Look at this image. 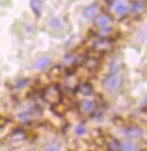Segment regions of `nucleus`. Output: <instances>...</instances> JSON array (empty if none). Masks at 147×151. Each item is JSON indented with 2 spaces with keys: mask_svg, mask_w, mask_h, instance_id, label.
<instances>
[{
  "mask_svg": "<svg viewBox=\"0 0 147 151\" xmlns=\"http://www.w3.org/2000/svg\"><path fill=\"white\" fill-rule=\"evenodd\" d=\"M86 126L84 125V124H79V125H77L76 127H75V133L76 134H78V135H83V134H85L86 133Z\"/></svg>",
  "mask_w": 147,
  "mask_h": 151,
  "instance_id": "ddd939ff",
  "label": "nucleus"
},
{
  "mask_svg": "<svg viewBox=\"0 0 147 151\" xmlns=\"http://www.w3.org/2000/svg\"><path fill=\"white\" fill-rule=\"evenodd\" d=\"M79 90H80V93L83 95H91L92 94V91H93V89L91 87V85L88 83H84L80 87H79Z\"/></svg>",
  "mask_w": 147,
  "mask_h": 151,
  "instance_id": "f8f14e48",
  "label": "nucleus"
},
{
  "mask_svg": "<svg viewBox=\"0 0 147 151\" xmlns=\"http://www.w3.org/2000/svg\"><path fill=\"white\" fill-rule=\"evenodd\" d=\"M144 9H145V4L143 1H138V2H136L133 6V10L131 12L134 14H140Z\"/></svg>",
  "mask_w": 147,
  "mask_h": 151,
  "instance_id": "9b49d317",
  "label": "nucleus"
},
{
  "mask_svg": "<svg viewBox=\"0 0 147 151\" xmlns=\"http://www.w3.org/2000/svg\"><path fill=\"white\" fill-rule=\"evenodd\" d=\"M113 10L119 16L126 15L127 12L129 10L128 0H115L114 5H113Z\"/></svg>",
  "mask_w": 147,
  "mask_h": 151,
  "instance_id": "f03ea898",
  "label": "nucleus"
},
{
  "mask_svg": "<svg viewBox=\"0 0 147 151\" xmlns=\"http://www.w3.org/2000/svg\"><path fill=\"white\" fill-rule=\"evenodd\" d=\"M50 61H51V59L50 57H48V55H44V57L40 58L36 63H35V69L38 70H43L45 69L49 64H50Z\"/></svg>",
  "mask_w": 147,
  "mask_h": 151,
  "instance_id": "20e7f679",
  "label": "nucleus"
},
{
  "mask_svg": "<svg viewBox=\"0 0 147 151\" xmlns=\"http://www.w3.org/2000/svg\"><path fill=\"white\" fill-rule=\"evenodd\" d=\"M18 117H19V120L22 121V122H27V121H30L31 119H32V116H31V115H30L28 113L20 114Z\"/></svg>",
  "mask_w": 147,
  "mask_h": 151,
  "instance_id": "4468645a",
  "label": "nucleus"
},
{
  "mask_svg": "<svg viewBox=\"0 0 147 151\" xmlns=\"http://www.w3.org/2000/svg\"><path fill=\"white\" fill-rule=\"evenodd\" d=\"M50 25H51L53 28H60V26L62 25V24H61V22L58 18H54L52 22H50Z\"/></svg>",
  "mask_w": 147,
  "mask_h": 151,
  "instance_id": "2eb2a0df",
  "label": "nucleus"
},
{
  "mask_svg": "<svg viewBox=\"0 0 147 151\" xmlns=\"http://www.w3.org/2000/svg\"><path fill=\"white\" fill-rule=\"evenodd\" d=\"M45 151H60V148L58 145H50L45 149Z\"/></svg>",
  "mask_w": 147,
  "mask_h": 151,
  "instance_id": "dca6fc26",
  "label": "nucleus"
},
{
  "mask_svg": "<svg viewBox=\"0 0 147 151\" xmlns=\"http://www.w3.org/2000/svg\"><path fill=\"white\" fill-rule=\"evenodd\" d=\"M126 135H128L129 138H134V139H139L143 135V131L141 129L137 127V126H133V127H129L128 130L126 131Z\"/></svg>",
  "mask_w": 147,
  "mask_h": 151,
  "instance_id": "39448f33",
  "label": "nucleus"
},
{
  "mask_svg": "<svg viewBox=\"0 0 147 151\" xmlns=\"http://www.w3.org/2000/svg\"><path fill=\"white\" fill-rule=\"evenodd\" d=\"M98 14V6L97 5H91L84 10V16L87 18H94Z\"/></svg>",
  "mask_w": 147,
  "mask_h": 151,
  "instance_id": "423d86ee",
  "label": "nucleus"
},
{
  "mask_svg": "<svg viewBox=\"0 0 147 151\" xmlns=\"http://www.w3.org/2000/svg\"><path fill=\"white\" fill-rule=\"evenodd\" d=\"M27 85V80H20V81H18V83H16V87H18V88H20V87H23V86H26Z\"/></svg>",
  "mask_w": 147,
  "mask_h": 151,
  "instance_id": "6ab92c4d",
  "label": "nucleus"
},
{
  "mask_svg": "<svg viewBox=\"0 0 147 151\" xmlns=\"http://www.w3.org/2000/svg\"><path fill=\"white\" fill-rule=\"evenodd\" d=\"M94 107H95V104L92 101H83L80 103V109L86 114L92 113L94 111Z\"/></svg>",
  "mask_w": 147,
  "mask_h": 151,
  "instance_id": "0eeeda50",
  "label": "nucleus"
},
{
  "mask_svg": "<svg viewBox=\"0 0 147 151\" xmlns=\"http://www.w3.org/2000/svg\"><path fill=\"white\" fill-rule=\"evenodd\" d=\"M30 5H31V8L33 9V12L36 15L41 14V10H42V0H31Z\"/></svg>",
  "mask_w": 147,
  "mask_h": 151,
  "instance_id": "6e6552de",
  "label": "nucleus"
},
{
  "mask_svg": "<svg viewBox=\"0 0 147 151\" xmlns=\"http://www.w3.org/2000/svg\"><path fill=\"white\" fill-rule=\"evenodd\" d=\"M106 1H109V2H113L114 0H106Z\"/></svg>",
  "mask_w": 147,
  "mask_h": 151,
  "instance_id": "412c9836",
  "label": "nucleus"
},
{
  "mask_svg": "<svg viewBox=\"0 0 147 151\" xmlns=\"http://www.w3.org/2000/svg\"><path fill=\"white\" fill-rule=\"evenodd\" d=\"M122 77L120 73H112L104 80V87L109 90H117L121 87Z\"/></svg>",
  "mask_w": 147,
  "mask_h": 151,
  "instance_id": "f257e3e1",
  "label": "nucleus"
},
{
  "mask_svg": "<svg viewBox=\"0 0 147 151\" xmlns=\"http://www.w3.org/2000/svg\"><path fill=\"white\" fill-rule=\"evenodd\" d=\"M6 123H7L6 119H4V117H1V116H0V127H2Z\"/></svg>",
  "mask_w": 147,
  "mask_h": 151,
  "instance_id": "aec40b11",
  "label": "nucleus"
},
{
  "mask_svg": "<svg viewBox=\"0 0 147 151\" xmlns=\"http://www.w3.org/2000/svg\"><path fill=\"white\" fill-rule=\"evenodd\" d=\"M110 148L112 149V150H114V151H117V150H119L120 149V145L118 143V142H113L112 145H110Z\"/></svg>",
  "mask_w": 147,
  "mask_h": 151,
  "instance_id": "a211bd4d",
  "label": "nucleus"
},
{
  "mask_svg": "<svg viewBox=\"0 0 147 151\" xmlns=\"http://www.w3.org/2000/svg\"><path fill=\"white\" fill-rule=\"evenodd\" d=\"M120 149L122 151H135L136 150V147L131 141H125L120 145Z\"/></svg>",
  "mask_w": 147,
  "mask_h": 151,
  "instance_id": "9d476101",
  "label": "nucleus"
},
{
  "mask_svg": "<svg viewBox=\"0 0 147 151\" xmlns=\"http://www.w3.org/2000/svg\"><path fill=\"white\" fill-rule=\"evenodd\" d=\"M109 24H110V19L106 16H104V15L97 17V19H96V25L98 26V27H101L102 29L105 28V27H108Z\"/></svg>",
  "mask_w": 147,
  "mask_h": 151,
  "instance_id": "1a4fd4ad",
  "label": "nucleus"
},
{
  "mask_svg": "<svg viewBox=\"0 0 147 151\" xmlns=\"http://www.w3.org/2000/svg\"><path fill=\"white\" fill-rule=\"evenodd\" d=\"M59 97H60V91L58 90L56 87H51L45 91L44 98L45 101H50V103H57L59 101Z\"/></svg>",
  "mask_w": 147,
  "mask_h": 151,
  "instance_id": "7ed1b4c3",
  "label": "nucleus"
},
{
  "mask_svg": "<svg viewBox=\"0 0 147 151\" xmlns=\"http://www.w3.org/2000/svg\"><path fill=\"white\" fill-rule=\"evenodd\" d=\"M75 60H76V58L72 57V55H69V57H67L66 59H64V63H66V64H68V63H69V64H71V63L74 62Z\"/></svg>",
  "mask_w": 147,
  "mask_h": 151,
  "instance_id": "f3484780",
  "label": "nucleus"
}]
</instances>
